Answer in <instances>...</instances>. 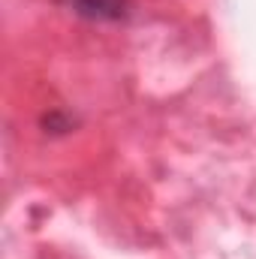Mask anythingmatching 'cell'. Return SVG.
Returning a JSON list of instances; mask_svg holds the SVG:
<instances>
[{
	"mask_svg": "<svg viewBox=\"0 0 256 259\" xmlns=\"http://www.w3.org/2000/svg\"><path fill=\"white\" fill-rule=\"evenodd\" d=\"M69 12L88 21H127L130 0H64Z\"/></svg>",
	"mask_w": 256,
	"mask_h": 259,
	"instance_id": "1",
	"label": "cell"
}]
</instances>
